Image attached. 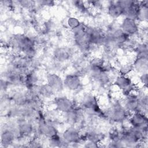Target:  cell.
I'll list each match as a JSON object with an SVG mask.
<instances>
[{"label": "cell", "mask_w": 148, "mask_h": 148, "mask_svg": "<svg viewBox=\"0 0 148 148\" xmlns=\"http://www.w3.org/2000/svg\"><path fill=\"white\" fill-rule=\"evenodd\" d=\"M11 52L21 54L29 59L38 57V46L36 45L32 34L16 33L8 40Z\"/></svg>", "instance_id": "obj_1"}, {"label": "cell", "mask_w": 148, "mask_h": 148, "mask_svg": "<svg viewBox=\"0 0 148 148\" xmlns=\"http://www.w3.org/2000/svg\"><path fill=\"white\" fill-rule=\"evenodd\" d=\"M103 121L112 125H121L128 123L130 113L122 105L121 98L112 99L108 105L102 107Z\"/></svg>", "instance_id": "obj_2"}, {"label": "cell", "mask_w": 148, "mask_h": 148, "mask_svg": "<svg viewBox=\"0 0 148 148\" xmlns=\"http://www.w3.org/2000/svg\"><path fill=\"white\" fill-rule=\"evenodd\" d=\"M112 85L120 92L121 97L136 92L138 88V85L136 84L131 75L124 76L117 74L113 79Z\"/></svg>", "instance_id": "obj_3"}, {"label": "cell", "mask_w": 148, "mask_h": 148, "mask_svg": "<svg viewBox=\"0 0 148 148\" xmlns=\"http://www.w3.org/2000/svg\"><path fill=\"white\" fill-rule=\"evenodd\" d=\"M75 103L76 102H74L72 98L58 93L51 99V108H54L60 114H62L71 110Z\"/></svg>", "instance_id": "obj_4"}, {"label": "cell", "mask_w": 148, "mask_h": 148, "mask_svg": "<svg viewBox=\"0 0 148 148\" xmlns=\"http://www.w3.org/2000/svg\"><path fill=\"white\" fill-rule=\"evenodd\" d=\"M88 42L90 45L101 47L105 36L104 27L99 25H86Z\"/></svg>", "instance_id": "obj_5"}, {"label": "cell", "mask_w": 148, "mask_h": 148, "mask_svg": "<svg viewBox=\"0 0 148 148\" xmlns=\"http://www.w3.org/2000/svg\"><path fill=\"white\" fill-rule=\"evenodd\" d=\"M75 49L71 46H59L55 47L51 53L52 58L56 61L67 64L70 62L76 53Z\"/></svg>", "instance_id": "obj_6"}, {"label": "cell", "mask_w": 148, "mask_h": 148, "mask_svg": "<svg viewBox=\"0 0 148 148\" xmlns=\"http://www.w3.org/2000/svg\"><path fill=\"white\" fill-rule=\"evenodd\" d=\"M81 131L76 126L67 125L62 131L61 136L69 145L70 147L82 146L80 142Z\"/></svg>", "instance_id": "obj_7"}, {"label": "cell", "mask_w": 148, "mask_h": 148, "mask_svg": "<svg viewBox=\"0 0 148 148\" xmlns=\"http://www.w3.org/2000/svg\"><path fill=\"white\" fill-rule=\"evenodd\" d=\"M63 79L64 88L67 91L76 95L82 91L83 87V79L73 72L66 74Z\"/></svg>", "instance_id": "obj_8"}, {"label": "cell", "mask_w": 148, "mask_h": 148, "mask_svg": "<svg viewBox=\"0 0 148 148\" xmlns=\"http://www.w3.org/2000/svg\"><path fill=\"white\" fill-rule=\"evenodd\" d=\"M119 23L121 30L130 38H137L140 27V24L137 20L122 17Z\"/></svg>", "instance_id": "obj_9"}, {"label": "cell", "mask_w": 148, "mask_h": 148, "mask_svg": "<svg viewBox=\"0 0 148 148\" xmlns=\"http://www.w3.org/2000/svg\"><path fill=\"white\" fill-rule=\"evenodd\" d=\"M9 95L13 105L23 108L28 105L29 97L25 88H13L9 92Z\"/></svg>", "instance_id": "obj_10"}, {"label": "cell", "mask_w": 148, "mask_h": 148, "mask_svg": "<svg viewBox=\"0 0 148 148\" xmlns=\"http://www.w3.org/2000/svg\"><path fill=\"white\" fill-rule=\"evenodd\" d=\"M119 2L124 8L123 17H127L137 20L140 8V1L134 0H119Z\"/></svg>", "instance_id": "obj_11"}, {"label": "cell", "mask_w": 148, "mask_h": 148, "mask_svg": "<svg viewBox=\"0 0 148 148\" xmlns=\"http://www.w3.org/2000/svg\"><path fill=\"white\" fill-rule=\"evenodd\" d=\"M45 82L57 94L61 93L65 90L64 79L60 74L55 72H47L45 75Z\"/></svg>", "instance_id": "obj_12"}, {"label": "cell", "mask_w": 148, "mask_h": 148, "mask_svg": "<svg viewBox=\"0 0 148 148\" xmlns=\"http://www.w3.org/2000/svg\"><path fill=\"white\" fill-rule=\"evenodd\" d=\"M105 5L106 13L113 21H116L123 17L124 8L119 1H108Z\"/></svg>", "instance_id": "obj_13"}, {"label": "cell", "mask_w": 148, "mask_h": 148, "mask_svg": "<svg viewBox=\"0 0 148 148\" xmlns=\"http://www.w3.org/2000/svg\"><path fill=\"white\" fill-rule=\"evenodd\" d=\"M128 123L130 127L136 128L148 127L147 114L142 112H136L131 113L128 119Z\"/></svg>", "instance_id": "obj_14"}, {"label": "cell", "mask_w": 148, "mask_h": 148, "mask_svg": "<svg viewBox=\"0 0 148 148\" xmlns=\"http://www.w3.org/2000/svg\"><path fill=\"white\" fill-rule=\"evenodd\" d=\"M121 101L124 108L131 114L139 111L138 98L136 92L121 97Z\"/></svg>", "instance_id": "obj_15"}, {"label": "cell", "mask_w": 148, "mask_h": 148, "mask_svg": "<svg viewBox=\"0 0 148 148\" xmlns=\"http://www.w3.org/2000/svg\"><path fill=\"white\" fill-rule=\"evenodd\" d=\"M16 140L17 136L16 134L3 124L1 127V146L4 148L13 147Z\"/></svg>", "instance_id": "obj_16"}, {"label": "cell", "mask_w": 148, "mask_h": 148, "mask_svg": "<svg viewBox=\"0 0 148 148\" xmlns=\"http://www.w3.org/2000/svg\"><path fill=\"white\" fill-rule=\"evenodd\" d=\"M136 92L138 98L139 111L147 114L148 95L147 89L138 86Z\"/></svg>", "instance_id": "obj_17"}, {"label": "cell", "mask_w": 148, "mask_h": 148, "mask_svg": "<svg viewBox=\"0 0 148 148\" xmlns=\"http://www.w3.org/2000/svg\"><path fill=\"white\" fill-rule=\"evenodd\" d=\"M133 73L137 75L147 72L148 71V58H134L132 61Z\"/></svg>", "instance_id": "obj_18"}, {"label": "cell", "mask_w": 148, "mask_h": 148, "mask_svg": "<svg viewBox=\"0 0 148 148\" xmlns=\"http://www.w3.org/2000/svg\"><path fill=\"white\" fill-rule=\"evenodd\" d=\"M56 94V92L46 82L40 83L39 84L40 97L44 99L46 101L47 100H51Z\"/></svg>", "instance_id": "obj_19"}, {"label": "cell", "mask_w": 148, "mask_h": 148, "mask_svg": "<svg viewBox=\"0 0 148 148\" xmlns=\"http://www.w3.org/2000/svg\"><path fill=\"white\" fill-rule=\"evenodd\" d=\"M134 58H148V45L147 42L139 41L134 50Z\"/></svg>", "instance_id": "obj_20"}, {"label": "cell", "mask_w": 148, "mask_h": 148, "mask_svg": "<svg viewBox=\"0 0 148 148\" xmlns=\"http://www.w3.org/2000/svg\"><path fill=\"white\" fill-rule=\"evenodd\" d=\"M39 83H40V77L38 72L30 70L25 76L24 88H28Z\"/></svg>", "instance_id": "obj_21"}, {"label": "cell", "mask_w": 148, "mask_h": 148, "mask_svg": "<svg viewBox=\"0 0 148 148\" xmlns=\"http://www.w3.org/2000/svg\"><path fill=\"white\" fill-rule=\"evenodd\" d=\"M116 68L119 75L131 76V74L133 73V67L131 60H127L124 62H119L116 66Z\"/></svg>", "instance_id": "obj_22"}, {"label": "cell", "mask_w": 148, "mask_h": 148, "mask_svg": "<svg viewBox=\"0 0 148 148\" xmlns=\"http://www.w3.org/2000/svg\"><path fill=\"white\" fill-rule=\"evenodd\" d=\"M47 145L52 147H68L69 145L62 138L61 134H58L47 140Z\"/></svg>", "instance_id": "obj_23"}, {"label": "cell", "mask_w": 148, "mask_h": 148, "mask_svg": "<svg viewBox=\"0 0 148 148\" xmlns=\"http://www.w3.org/2000/svg\"><path fill=\"white\" fill-rule=\"evenodd\" d=\"M140 8L138 14L137 21L140 24H145L148 20V1H140Z\"/></svg>", "instance_id": "obj_24"}, {"label": "cell", "mask_w": 148, "mask_h": 148, "mask_svg": "<svg viewBox=\"0 0 148 148\" xmlns=\"http://www.w3.org/2000/svg\"><path fill=\"white\" fill-rule=\"evenodd\" d=\"M139 41L136 38H129L121 46L120 50L127 54H133L134 50Z\"/></svg>", "instance_id": "obj_25"}, {"label": "cell", "mask_w": 148, "mask_h": 148, "mask_svg": "<svg viewBox=\"0 0 148 148\" xmlns=\"http://www.w3.org/2000/svg\"><path fill=\"white\" fill-rule=\"evenodd\" d=\"M82 22L76 16H71L68 17L65 21V24L66 28L69 30V31H73L79 27Z\"/></svg>", "instance_id": "obj_26"}, {"label": "cell", "mask_w": 148, "mask_h": 148, "mask_svg": "<svg viewBox=\"0 0 148 148\" xmlns=\"http://www.w3.org/2000/svg\"><path fill=\"white\" fill-rule=\"evenodd\" d=\"M87 3L89 6L94 12H100L106 6L105 3L103 1H88Z\"/></svg>", "instance_id": "obj_27"}, {"label": "cell", "mask_w": 148, "mask_h": 148, "mask_svg": "<svg viewBox=\"0 0 148 148\" xmlns=\"http://www.w3.org/2000/svg\"><path fill=\"white\" fill-rule=\"evenodd\" d=\"M16 3L18 7L24 10H27L28 11L31 10L36 4L35 1H29V0L18 1H16Z\"/></svg>", "instance_id": "obj_28"}, {"label": "cell", "mask_w": 148, "mask_h": 148, "mask_svg": "<svg viewBox=\"0 0 148 148\" xmlns=\"http://www.w3.org/2000/svg\"><path fill=\"white\" fill-rule=\"evenodd\" d=\"M138 80L139 86L147 89L148 84V73H143L138 75Z\"/></svg>", "instance_id": "obj_29"}, {"label": "cell", "mask_w": 148, "mask_h": 148, "mask_svg": "<svg viewBox=\"0 0 148 148\" xmlns=\"http://www.w3.org/2000/svg\"><path fill=\"white\" fill-rule=\"evenodd\" d=\"M0 88H1V93H8L10 91L11 89H12L8 81L3 77L1 78Z\"/></svg>", "instance_id": "obj_30"}, {"label": "cell", "mask_w": 148, "mask_h": 148, "mask_svg": "<svg viewBox=\"0 0 148 148\" xmlns=\"http://www.w3.org/2000/svg\"><path fill=\"white\" fill-rule=\"evenodd\" d=\"M1 6L7 10H13L15 9L16 6H17L16 1H9V0H2L1 1Z\"/></svg>", "instance_id": "obj_31"}, {"label": "cell", "mask_w": 148, "mask_h": 148, "mask_svg": "<svg viewBox=\"0 0 148 148\" xmlns=\"http://www.w3.org/2000/svg\"><path fill=\"white\" fill-rule=\"evenodd\" d=\"M36 3L43 8H53L56 5V2L50 0H40L36 1Z\"/></svg>", "instance_id": "obj_32"}, {"label": "cell", "mask_w": 148, "mask_h": 148, "mask_svg": "<svg viewBox=\"0 0 148 148\" xmlns=\"http://www.w3.org/2000/svg\"><path fill=\"white\" fill-rule=\"evenodd\" d=\"M82 146L84 147H87V148H93V147H101V145H99L97 143H95L94 142L87 140L83 143Z\"/></svg>", "instance_id": "obj_33"}]
</instances>
